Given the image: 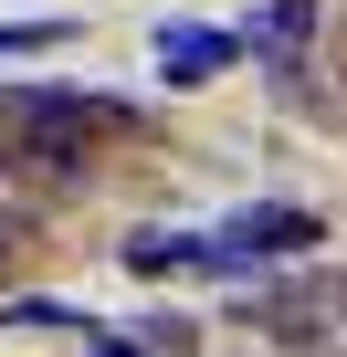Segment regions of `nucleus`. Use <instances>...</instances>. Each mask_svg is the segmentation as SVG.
Returning a JSON list of instances; mask_svg holds the SVG:
<instances>
[{
    "label": "nucleus",
    "instance_id": "7ed1b4c3",
    "mask_svg": "<svg viewBox=\"0 0 347 357\" xmlns=\"http://www.w3.org/2000/svg\"><path fill=\"white\" fill-rule=\"evenodd\" d=\"M242 53H253V43H242L232 22H158V84H179V95H190V84H221Z\"/></svg>",
    "mask_w": 347,
    "mask_h": 357
},
{
    "label": "nucleus",
    "instance_id": "39448f33",
    "mask_svg": "<svg viewBox=\"0 0 347 357\" xmlns=\"http://www.w3.org/2000/svg\"><path fill=\"white\" fill-rule=\"evenodd\" d=\"M316 32H326V0H253V22H242V43H253L263 74H274V63H305Z\"/></svg>",
    "mask_w": 347,
    "mask_h": 357
},
{
    "label": "nucleus",
    "instance_id": "20e7f679",
    "mask_svg": "<svg viewBox=\"0 0 347 357\" xmlns=\"http://www.w3.org/2000/svg\"><path fill=\"white\" fill-rule=\"evenodd\" d=\"M116 263L147 273V284H168V273H232L221 231H137V242H116ZM232 284H242V273H232Z\"/></svg>",
    "mask_w": 347,
    "mask_h": 357
},
{
    "label": "nucleus",
    "instance_id": "0eeeda50",
    "mask_svg": "<svg viewBox=\"0 0 347 357\" xmlns=\"http://www.w3.org/2000/svg\"><path fill=\"white\" fill-rule=\"evenodd\" d=\"M0 168H11V116H0Z\"/></svg>",
    "mask_w": 347,
    "mask_h": 357
},
{
    "label": "nucleus",
    "instance_id": "f257e3e1",
    "mask_svg": "<svg viewBox=\"0 0 347 357\" xmlns=\"http://www.w3.org/2000/svg\"><path fill=\"white\" fill-rule=\"evenodd\" d=\"M0 116H11V168H43V178H84L95 137L137 126V105L84 95V84H11V95H0Z\"/></svg>",
    "mask_w": 347,
    "mask_h": 357
},
{
    "label": "nucleus",
    "instance_id": "f03ea898",
    "mask_svg": "<svg viewBox=\"0 0 347 357\" xmlns=\"http://www.w3.org/2000/svg\"><path fill=\"white\" fill-rule=\"evenodd\" d=\"M316 242H326V221H316L305 200H242V211L221 221V252H232V273H242V284H263V273L305 263Z\"/></svg>",
    "mask_w": 347,
    "mask_h": 357
},
{
    "label": "nucleus",
    "instance_id": "423d86ee",
    "mask_svg": "<svg viewBox=\"0 0 347 357\" xmlns=\"http://www.w3.org/2000/svg\"><path fill=\"white\" fill-rule=\"evenodd\" d=\"M64 43H74L64 11H43V22H0V63H11V53H64Z\"/></svg>",
    "mask_w": 347,
    "mask_h": 357
}]
</instances>
